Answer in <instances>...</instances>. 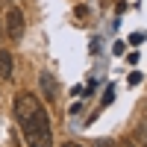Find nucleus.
I'll use <instances>...</instances> for the list:
<instances>
[{
    "label": "nucleus",
    "mask_w": 147,
    "mask_h": 147,
    "mask_svg": "<svg viewBox=\"0 0 147 147\" xmlns=\"http://www.w3.org/2000/svg\"><path fill=\"white\" fill-rule=\"evenodd\" d=\"M21 129H24V138H27L30 147H53L50 141V121H47V112L41 106H35L27 118L18 121Z\"/></svg>",
    "instance_id": "f257e3e1"
},
{
    "label": "nucleus",
    "mask_w": 147,
    "mask_h": 147,
    "mask_svg": "<svg viewBox=\"0 0 147 147\" xmlns=\"http://www.w3.org/2000/svg\"><path fill=\"white\" fill-rule=\"evenodd\" d=\"M6 32H9V38H21L24 35V12L18 6H12L6 12Z\"/></svg>",
    "instance_id": "f03ea898"
},
{
    "label": "nucleus",
    "mask_w": 147,
    "mask_h": 147,
    "mask_svg": "<svg viewBox=\"0 0 147 147\" xmlns=\"http://www.w3.org/2000/svg\"><path fill=\"white\" fill-rule=\"evenodd\" d=\"M38 88H41V97L47 103H53L56 100V94H59V82H56V77L50 71H41L38 74Z\"/></svg>",
    "instance_id": "7ed1b4c3"
},
{
    "label": "nucleus",
    "mask_w": 147,
    "mask_h": 147,
    "mask_svg": "<svg viewBox=\"0 0 147 147\" xmlns=\"http://www.w3.org/2000/svg\"><path fill=\"white\" fill-rule=\"evenodd\" d=\"M0 77L3 80L12 77V53L9 50H0Z\"/></svg>",
    "instance_id": "20e7f679"
},
{
    "label": "nucleus",
    "mask_w": 147,
    "mask_h": 147,
    "mask_svg": "<svg viewBox=\"0 0 147 147\" xmlns=\"http://www.w3.org/2000/svg\"><path fill=\"white\" fill-rule=\"evenodd\" d=\"M94 147H115V141H112V138H97Z\"/></svg>",
    "instance_id": "39448f33"
},
{
    "label": "nucleus",
    "mask_w": 147,
    "mask_h": 147,
    "mask_svg": "<svg viewBox=\"0 0 147 147\" xmlns=\"http://www.w3.org/2000/svg\"><path fill=\"white\" fill-rule=\"evenodd\" d=\"M138 136H141V141L147 144V124H141V129H138Z\"/></svg>",
    "instance_id": "423d86ee"
},
{
    "label": "nucleus",
    "mask_w": 147,
    "mask_h": 147,
    "mask_svg": "<svg viewBox=\"0 0 147 147\" xmlns=\"http://www.w3.org/2000/svg\"><path fill=\"white\" fill-rule=\"evenodd\" d=\"M62 147H82V144H74V141H65Z\"/></svg>",
    "instance_id": "0eeeda50"
},
{
    "label": "nucleus",
    "mask_w": 147,
    "mask_h": 147,
    "mask_svg": "<svg viewBox=\"0 0 147 147\" xmlns=\"http://www.w3.org/2000/svg\"><path fill=\"white\" fill-rule=\"evenodd\" d=\"M121 147H136V144H132V141H127V144H121Z\"/></svg>",
    "instance_id": "6e6552de"
},
{
    "label": "nucleus",
    "mask_w": 147,
    "mask_h": 147,
    "mask_svg": "<svg viewBox=\"0 0 147 147\" xmlns=\"http://www.w3.org/2000/svg\"><path fill=\"white\" fill-rule=\"evenodd\" d=\"M0 35H3V30H0Z\"/></svg>",
    "instance_id": "1a4fd4ad"
}]
</instances>
